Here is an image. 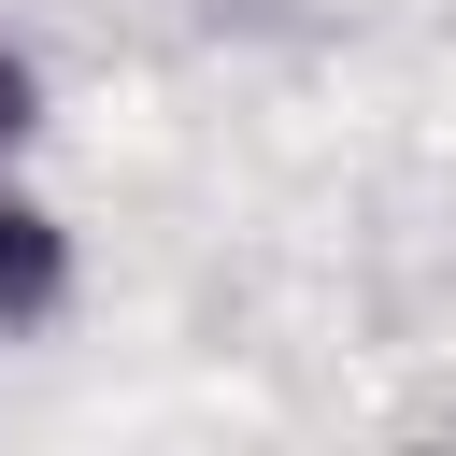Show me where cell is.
<instances>
[{"instance_id": "1", "label": "cell", "mask_w": 456, "mask_h": 456, "mask_svg": "<svg viewBox=\"0 0 456 456\" xmlns=\"http://www.w3.org/2000/svg\"><path fill=\"white\" fill-rule=\"evenodd\" d=\"M57 314H71V228H57V200H28L0 171V342H28Z\"/></svg>"}, {"instance_id": "2", "label": "cell", "mask_w": 456, "mask_h": 456, "mask_svg": "<svg viewBox=\"0 0 456 456\" xmlns=\"http://www.w3.org/2000/svg\"><path fill=\"white\" fill-rule=\"evenodd\" d=\"M28 128H43V71L0 43V171H14V142H28Z\"/></svg>"}]
</instances>
